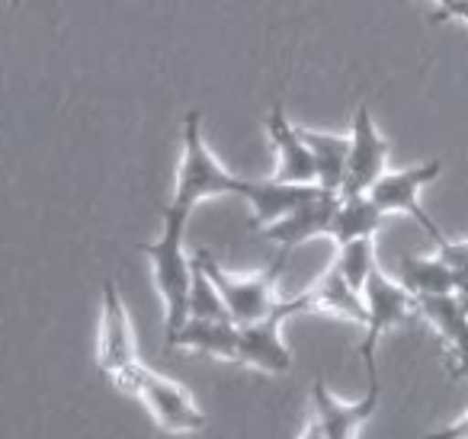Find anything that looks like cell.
Here are the masks:
<instances>
[{
  "instance_id": "obj_14",
  "label": "cell",
  "mask_w": 468,
  "mask_h": 439,
  "mask_svg": "<svg viewBox=\"0 0 468 439\" xmlns=\"http://www.w3.org/2000/svg\"><path fill=\"white\" fill-rule=\"evenodd\" d=\"M167 347L238 362V324L218 321V317H186V324L170 337Z\"/></svg>"
},
{
  "instance_id": "obj_13",
  "label": "cell",
  "mask_w": 468,
  "mask_h": 439,
  "mask_svg": "<svg viewBox=\"0 0 468 439\" xmlns=\"http://www.w3.org/2000/svg\"><path fill=\"white\" fill-rule=\"evenodd\" d=\"M267 135L276 148V174L273 180L280 183H314V161L308 151L302 129L286 119V110L280 103L270 110L267 119ZM318 187V183H314Z\"/></svg>"
},
{
  "instance_id": "obj_6",
  "label": "cell",
  "mask_w": 468,
  "mask_h": 439,
  "mask_svg": "<svg viewBox=\"0 0 468 439\" xmlns=\"http://www.w3.org/2000/svg\"><path fill=\"white\" fill-rule=\"evenodd\" d=\"M308 311V295H292L276 302V308L267 317L254 324H241L238 327V362L244 366H254L261 372L282 375L292 369V353L282 343V324L292 315H305Z\"/></svg>"
},
{
  "instance_id": "obj_9",
  "label": "cell",
  "mask_w": 468,
  "mask_h": 439,
  "mask_svg": "<svg viewBox=\"0 0 468 439\" xmlns=\"http://www.w3.org/2000/svg\"><path fill=\"white\" fill-rule=\"evenodd\" d=\"M388 170V142L372 123V110L366 100L356 103L353 112V132H350V157H346V177L340 196H359L369 193V187Z\"/></svg>"
},
{
  "instance_id": "obj_5",
  "label": "cell",
  "mask_w": 468,
  "mask_h": 439,
  "mask_svg": "<svg viewBox=\"0 0 468 439\" xmlns=\"http://www.w3.org/2000/svg\"><path fill=\"white\" fill-rule=\"evenodd\" d=\"M193 257L199 260V266L212 276V283L218 285L228 315H231V321L238 324V327L267 317L270 311L276 308V302H280V298H276V279H280V270H282V263H286V253H280L273 266H267L263 273H250V276H234V273H228L225 266H218V260L208 251H196Z\"/></svg>"
},
{
  "instance_id": "obj_22",
  "label": "cell",
  "mask_w": 468,
  "mask_h": 439,
  "mask_svg": "<svg viewBox=\"0 0 468 439\" xmlns=\"http://www.w3.org/2000/svg\"><path fill=\"white\" fill-rule=\"evenodd\" d=\"M440 20L468 23V0H442V4H436L433 23H440Z\"/></svg>"
},
{
  "instance_id": "obj_20",
  "label": "cell",
  "mask_w": 468,
  "mask_h": 439,
  "mask_svg": "<svg viewBox=\"0 0 468 439\" xmlns=\"http://www.w3.org/2000/svg\"><path fill=\"white\" fill-rule=\"evenodd\" d=\"M334 266H337L340 276H344L353 289L363 292L369 273L376 270V247H372V238H359V241H350V244L337 247Z\"/></svg>"
},
{
  "instance_id": "obj_1",
  "label": "cell",
  "mask_w": 468,
  "mask_h": 439,
  "mask_svg": "<svg viewBox=\"0 0 468 439\" xmlns=\"http://www.w3.org/2000/svg\"><path fill=\"white\" fill-rule=\"evenodd\" d=\"M183 155H180V167H176V187H174V199L167 202L176 212H193L202 199H215V196H248L250 193V180L228 174L215 155L206 148L202 142V116L199 110H189L183 119Z\"/></svg>"
},
{
  "instance_id": "obj_21",
  "label": "cell",
  "mask_w": 468,
  "mask_h": 439,
  "mask_svg": "<svg viewBox=\"0 0 468 439\" xmlns=\"http://www.w3.org/2000/svg\"><path fill=\"white\" fill-rule=\"evenodd\" d=\"M189 317H218V321H231L218 285L212 283V276L202 270L196 257H193V283H189Z\"/></svg>"
},
{
  "instance_id": "obj_12",
  "label": "cell",
  "mask_w": 468,
  "mask_h": 439,
  "mask_svg": "<svg viewBox=\"0 0 468 439\" xmlns=\"http://www.w3.org/2000/svg\"><path fill=\"white\" fill-rule=\"evenodd\" d=\"M417 315L446 340L449 347V369L452 379H462L468 369V311L459 305V298L452 295H417Z\"/></svg>"
},
{
  "instance_id": "obj_26",
  "label": "cell",
  "mask_w": 468,
  "mask_h": 439,
  "mask_svg": "<svg viewBox=\"0 0 468 439\" xmlns=\"http://www.w3.org/2000/svg\"><path fill=\"white\" fill-rule=\"evenodd\" d=\"M436 4H442V0H436Z\"/></svg>"
},
{
  "instance_id": "obj_24",
  "label": "cell",
  "mask_w": 468,
  "mask_h": 439,
  "mask_svg": "<svg viewBox=\"0 0 468 439\" xmlns=\"http://www.w3.org/2000/svg\"><path fill=\"white\" fill-rule=\"evenodd\" d=\"M299 439H327V436H324V430H321V426H318V423H314V420H312V423L305 426V433H302Z\"/></svg>"
},
{
  "instance_id": "obj_7",
  "label": "cell",
  "mask_w": 468,
  "mask_h": 439,
  "mask_svg": "<svg viewBox=\"0 0 468 439\" xmlns=\"http://www.w3.org/2000/svg\"><path fill=\"white\" fill-rule=\"evenodd\" d=\"M440 170H442V161H427V164H420V167H408V170H385V174L372 183L366 196H369L385 215H391V212L410 215L436 244H442L446 234L433 225L427 209L420 206V189L427 187V183H433L436 177H440Z\"/></svg>"
},
{
  "instance_id": "obj_16",
  "label": "cell",
  "mask_w": 468,
  "mask_h": 439,
  "mask_svg": "<svg viewBox=\"0 0 468 439\" xmlns=\"http://www.w3.org/2000/svg\"><path fill=\"white\" fill-rule=\"evenodd\" d=\"M321 187L314 183H280V180H250V193L244 196L254 212L257 225H270V221L282 219L286 212H292L295 206H302L305 199H312Z\"/></svg>"
},
{
  "instance_id": "obj_8",
  "label": "cell",
  "mask_w": 468,
  "mask_h": 439,
  "mask_svg": "<svg viewBox=\"0 0 468 439\" xmlns=\"http://www.w3.org/2000/svg\"><path fill=\"white\" fill-rule=\"evenodd\" d=\"M138 349H135V330H132V317L125 311V302L119 295V285H103V317H100V343H97V366L112 385L125 379L132 369L138 366Z\"/></svg>"
},
{
  "instance_id": "obj_11",
  "label": "cell",
  "mask_w": 468,
  "mask_h": 439,
  "mask_svg": "<svg viewBox=\"0 0 468 439\" xmlns=\"http://www.w3.org/2000/svg\"><path fill=\"white\" fill-rule=\"evenodd\" d=\"M378 379L369 381V391H366L363 401H353V404H344V401L334 398V391L327 388V381L314 379L312 385V407H314V423L324 430L327 439H356V433L363 430L366 420L376 413L378 407Z\"/></svg>"
},
{
  "instance_id": "obj_4",
  "label": "cell",
  "mask_w": 468,
  "mask_h": 439,
  "mask_svg": "<svg viewBox=\"0 0 468 439\" xmlns=\"http://www.w3.org/2000/svg\"><path fill=\"white\" fill-rule=\"evenodd\" d=\"M363 302H366V334L359 340V359L366 362V375L369 381L378 379V366H376V347L388 330L401 327V324L414 321L417 315V302L401 283L388 279L382 270H372L369 279L363 285Z\"/></svg>"
},
{
  "instance_id": "obj_17",
  "label": "cell",
  "mask_w": 468,
  "mask_h": 439,
  "mask_svg": "<svg viewBox=\"0 0 468 439\" xmlns=\"http://www.w3.org/2000/svg\"><path fill=\"white\" fill-rule=\"evenodd\" d=\"M308 151L314 161V183L327 193H340L346 177V157H350V135H337V132H318V129H302Z\"/></svg>"
},
{
  "instance_id": "obj_18",
  "label": "cell",
  "mask_w": 468,
  "mask_h": 439,
  "mask_svg": "<svg viewBox=\"0 0 468 439\" xmlns=\"http://www.w3.org/2000/svg\"><path fill=\"white\" fill-rule=\"evenodd\" d=\"M382 221H385V212L366 193L340 196L337 209H334L331 228H327V238L337 247L350 244V241H359V238H376Z\"/></svg>"
},
{
  "instance_id": "obj_27",
  "label": "cell",
  "mask_w": 468,
  "mask_h": 439,
  "mask_svg": "<svg viewBox=\"0 0 468 439\" xmlns=\"http://www.w3.org/2000/svg\"><path fill=\"white\" fill-rule=\"evenodd\" d=\"M465 375H468V369H465Z\"/></svg>"
},
{
  "instance_id": "obj_25",
  "label": "cell",
  "mask_w": 468,
  "mask_h": 439,
  "mask_svg": "<svg viewBox=\"0 0 468 439\" xmlns=\"http://www.w3.org/2000/svg\"><path fill=\"white\" fill-rule=\"evenodd\" d=\"M10 4H14V7H20V0H10Z\"/></svg>"
},
{
  "instance_id": "obj_3",
  "label": "cell",
  "mask_w": 468,
  "mask_h": 439,
  "mask_svg": "<svg viewBox=\"0 0 468 439\" xmlns=\"http://www.w3.org/2000/svg\"><path fill=\"white\" fill-rule=\"evenodd\" d=\"M116 388L125 394H135V398L148 407V413L154 417V423L161 426V430L199 433L208 426V417L193 401V394H189L183 385H176L174 379H167V375L151 372L144 362H138Z\"/></svg>"
},
{
  "instance_id": "obj_23",
  "label": "cell",
  "mask_w": 468,
  "mask_h": 439,
  "mask_svg": "<svg viewBox=\"0 0 468 439\" xmlns=\"http://www.w3.org/2000/svg\"><path fill=\"white\" fill-rule=\"evenodd\" d=\"M427 439H468V413H462L459 420L446 423L442 430L436 433H427Z\"/></svg>"
},
{
  "instance_id": "obj_2",
  "label": "cell",
  "mask_w": 468,
  "mask_h": 439,
  "mask_svg": "<svg viewBox=\"0 0 468 439\" xmlns=\"http://www.w3.org/2000/svg\"><path fill=\"white\" fill-rule=\"evenodd\" d=\"M161 238L151 244H138V251L151 260L154 285L164 298V324H167V340L186 324L189 317V283H193V257L183 251V231H186V212L164 206L161 209Z\"/></svg>"
},
{
  "instance_id": "obj_15",
  "label": "cell",
  "mask_w": 468,
  "mask_h": 439,
  "mask_svg": "<svg viewBox=\"0 0 468 439\" xmlns=\"http://www.w3.org/2000/svg\"><path fill=\"white\" fill-rule=\"evenodd\" d=\"M308 295V311H327V315L346 317V321L366 327V302L363 292H356L344 276H340L337 266H327L318 276V283L312 289H305Z\"/></svg>"
},
{
  "instance_id": "obj_19",
  "label": "cell",
  "mask_w": 468,
  "mask_h": 439,
  "mask_svg": "<svg viewBox=\"0 0 468 439\" xmlns=\"http://www.w3.org/2000/svg\"><path fill=\"white\" fill-rule=\"evenodd\" d=\"M401 285L410 295H452L455 273L446 260L436 257H404L401 260Z\"/></svg>"
},
{
  "instance_id": "obj_10",
  "label": "cell",
  "mask_w": 468,
  "mask_h": 439,
  "mask_svg": "<svg viewBox=\"0 0 468 439\" xmlns=\"http://www.w3.org/2000/svg\"><path fill=\"white\" fill-rule=\"evenodd\" d=\"M337 199H340V193L318 189L312 199H305L302 206H295L292 212H286L282 219L263 225L261 234L267 241H273V244H280V251L289 257L295 247L308 244L312 238H327V228H331Z\"/></svg>"
}]
</instances>
